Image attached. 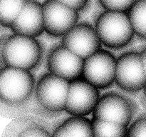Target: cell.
<instances>
[{"mask_svg": "<svg viewBox=\"0 0 146 137\" xmlns=\"http://www.w3.org/2000/svg\"><path fill=\"white\" fill-rule=\"evenodd\" d=\"M138 0H98L104 10L128 12Z\"/></svg>", "mask_w": 146, "mask_h": 137, "instance_id": "19", "label": "cell"}, {"mask_svg": "<svg viewBox=\"0 0 146 137\" xmlns=\"http://www.w3.org/2000/svg\"><path fill=\"white\" fill-rule=\"evenodd\" d=\"M84 59L61 44L51 47L46 58L48 72L72 81L81 78Z\"/></svg>", "mask_w": 146, "mask_h": 137, "instance_id": "11", "label": "cell"}, {"mask_svg": "<svg viewBox=\"0 0 146 137\" xmlns=\"http://www.w3.org/2000/svg\"><path fill=\"white\" fill-rule=\"evenodd\" d=\"M138 47H139V49L138 50V52L140 53L141 61H142L146 74V41H142V44L139 45Z\"/></svg>", "mask_w": 146, "mask_h": 137, "instance_id": "22", "label": "cell"}, {"mask_svg": "<svg viewBox=\"0 0 146 137\" xmlns=\"http://www.w3.org/2000/svg\"><path fill=\"white\" fill-rule=\"evenodd\" d=\"M61 44L84 60L101 49L100 40L94 25L78 22L61 37Z\"/></svg>", "mask_w": 146, "mask_h": 137, "instance_id": "10", "label": "cell"}, {"mask_svg": "<svg viewBox=\"0 0 146 137\" xmlns=\"http://www.w3.org/2000/svg\"><path fill=\"white\" fill-rule=\"evenodd\" d=\"M69 86L70 81L51 72L41 75L36 81L35 96L37 101L54 119L65 112Z\"/></svg>", "mask_w": 146, "mask_h": 137, "instance_id": "5", "label": "cell"}, {"mask_svg": "<svg viewBox=\"0 0 146 137\" xmlns=\"http://www.w3.org/2000/svg\"><path fill=\"white\" fill-rule=\"evenodd\" d=\"M61 124V123H60L54 128L52 137H73Z\"/></svg>", "mask_w": 146, "mask_h": 137, "instance_id": "21", "label": "cell"}, {"mask_svg": "<svg viewBox=\"0 0 146 137\" xmlns=\"http://www.w3.org/2000/svg\"><path fill=\"white\" fill-rule=\"evenodd\" d=\"M139 113V104L133 98L123 93L109 91L101 96L92 116L93 118L128 126Z\"/></svg>", "mask_w": 146, "mask_h": 137, "instance_id": "4", "label": "cell"}, {"mask_svg": "<svg viewBox=\"0 0 146 137\" xmlns=\"http://www.w3.org/2000/svg\"><path fill=\"white\" fill-rule=\"evenodd\" d=\"M61 4L71 9L79 11L80 13L86 11L89 7L90 0H56Z\"/></svg>", "mask_w": 146, "mask_h": 137, "instance_id": "20", "label": "cell"}, {"mask_svg": "<svg viewBox=\"0 0 146 137\" xmlns=\"http://www.w3.org/2000/svg\"><path fill=\"white\" fill-rule=\"evenodd\" d=\"M35 76L31 71L4 66L0 73L1 111L23 105L35 91Z\"/></svg>", "mask_w": 146, "mask_h": 137, "instance_id": "2", "label": "cell"}, {"mask_svg": "<svg viewBox=\"0 0 146 137\" xmlns=\"http://www.w3.org/2000/svg\"><path fill=\"white\" fill-rule=\"evenodd\" d=\"M99 90L82 77L71 81L65 112L80 116L92 114L101 97Z\"/></svg>", "mask_w": 146, "mask_h": 137, "instance_id": "9", "label": "cell"}, {"mask_svg": "<svg viewBox=\"0 0 146 137\" xmlns=\"http://www.w3.org/2000/svg\"><path fill=\"white\" fill-rule=\"evenodd\" d=\"M16 34L37 37L45 32L42 3L38 0H29L10 27Z\"/></svg>", "mask_w": 146, "mask_h": 137, "instance_id": "13", "label": "cell"}, {"mask_svg": "<svg viewBox=\"0 0 146 137\" xmlns=\"http://www.w3.org/2000/svg\"><path fill=\"white\" fill-rule=\"evenodd\" d=\"M42 5L44 29L51 37H64L79 22V11L56 0H44Z\"/></svg>", "mask_w": 146, "mask_h": 137, "instance_id": "8", "label": "cell"}, {"mask_svg": "<svg viewBox=\"0 0 146 137\" xmlns=\"http://www.w3.org/2000/svg\"><path fill=\"white\" fill-rule=\"evenodd\" d=\"M128 14L135 37L140 41H146V0H138Z\"/></svg>", "mask_w": 146, "mask_h": 137, "instance_id": "15", "label": "cell"}, {"mask_svg": "<svg viewBox=\"0 0 146 137\" xmlns=\"http://www.w3.org/2000/svg\"><path fill=\"white\" fill-rule=\"evenodd\" d=\"M140 102L142 104L143 106L145 108L146 110V83L143 87V89L141 91V95L139 98Z\"/></svg>", "mask_w": 146, "mask_h": 137, "instance_id": "23", "label": "cell"}, {"mask_svg": "<svg viewBox=\"0 0 146 137\" xmlns=\"http://www.w3.org/2000/svg\"><path fill=\"white\" fill-rule=\"evenodd\" d=\"M43 57L42 45L36 38L14 33L1 36V59L4 66L32 71L39 67Z\"/></svg>", "mask_w": 146, "mask_h": 137, "instance_id": "1", "label": "cell"}, {"mask_svg": "<svg viewBox=\"0 0 146 137\" xmlns=\"http://www.w3.org/2000/svg\"><path fill=\"white\" fill-rule=\"evenodd\" d=\"M126 137H146V111L139 113L128 126Z\"/></svg>", "mask_w": 146, "mask_h": 137, "instance_id": "18", "label": "cell"}, {"mask_svg": "<svg viewBox=\"0 0 146 137\" xmlns=\"http://www.w3.org/2000/svg\"><path fill=\"white\" fill-rule=\"evenodd\" d=\"M29 0H0V21L4 28H10Z\"/></svg>", "mask_w": 146, "mask_h": 137, "instance_id": "17", "label": "cell"}, {"mask_svg": "<svg viewBox=\"0 0 146 137\" xmlns=\"http://www.w3.org/2000/svg\"><path fill=\"white\" fill-rule=\"evenodd\" d=\"M62 121L52 123L33 115L17 117L7 125L1 137H52L54 128Z\"/></svg>", "mask_w": 146, "mask_h": 137, "instance_id": "12", "label": "cell"}, {"mask_svg": "<svg viewBox=\"0 0 146 137\" xmlns=\"http://www.w3.org/2000/svg\"><path fill=\"white\" fill-rule=\"evenodd\" d=\"M94 137H126L127 126L92 118Z\"/></svg>", "mask_w": 146, "mask_h": 137, "instance_id": "16", "label": "cell"}, {"mask_svg": "<svg viewBox=\"0 0 146 137\" xmlns=\"http://www.w3.org/2000/svg\"><path fill=\"white\" fill-rule=\"evenodd\" d=\"M117 57L110 50L100 49L84 60L82 78L98 89H106L115 81Z\"/></svg>", "mask_w": 146, "mask_h": 137, "instance_id": "7", "label": "cell"}, {"mask_svg": "<svg viewBox=\"0 0 146 137\" xmlns=\"http://www.w3.org/2000/svg\"><path fill=\"white\" fill-rule=\"evenodd\" d=\"M94 27L102 45L110 51L123 49L135 36L128 12L104 9L96 17Z\"/></svg>", "mask_w": 146, "mask_h": 137, "instance_id": "3", "label": "cell"}, {"mask_svg": "<svg viewBox=\"0 0 146 137\" xmlns=\"http://www.w3.org/2000/svg\"><path fill=\"white\" fill-rule=\"evenodd\" d=\"M115 84L125 93H141L146 83V74L138 51H128L117 57Z\"/></svg>", "mask_w": 146, "mask_h": 137, "instance_id": "6", "label": "cell"}, {"mask_svg": "<svg viewBox=\"0 0 146 137\" xmlns=\"http://www.w3.org/2000/svg\"><path fill=\"white\" fill-rule=\"evenodd\" d=\"M61 124L73 137H94L92 120L86 116H70Z\"/></svg>", "mask_w": 146, "mask_h": 137, "instance_id": "14", "label": "cell"}]
</instances>
